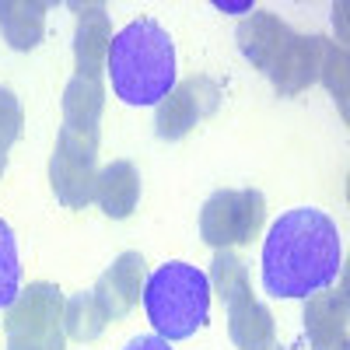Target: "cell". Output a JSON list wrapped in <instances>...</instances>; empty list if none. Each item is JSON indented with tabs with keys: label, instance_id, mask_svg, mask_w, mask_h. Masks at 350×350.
<instances>
[{
	"label": "cell",
	"instance_id": "obj_4",
	"mask_svg": "<svg viewBox=\"0 0 350 350\" xmlns=\"http://www.w3.org/2000/svg\"><path fill=\"white\" fill-rule=\"evenodd\" d=\"M140 298L161 340H189L211 319V277L189 262H165L148 273Z\"/></svg>",
	"mask_w": 350,
	"mask_h": 350
},
{
	"label": "cell",
	"instance_id": "obj_6",
	"mask_svg": "<svg viewBox=\"0 0 350 350\" xmlns=\"http://www.w3.org/2000/svg\"><path fill=\"white\" fill-rule=\"evenodd\" d=\"M4 312L8 350H64V295L56 284H28Z\"/></svg>",
	"mask_w": 350,
	"mask_h": 350
},
{
	"label": "cell",
	"instance_id": "obj_22",
	"mask_svg": "<svg viewBox=\"0 0 350 350\" xmlns=\"http://www.w3.org/2000/svg\"><path fill=\"white\" fill-rule=\"evenodd\" d=\"M273 350H284V347H273Z\"/></svg>",
	"mask_w": 350,
	"mask_h": 350
},
{
	"label": "cell",
	"instance_id": "obj_18",
	"mask_svg": "<svg viewBox=\"0 0 350 350\" xmlns=\"http://www.w3.org/2000/svg\"><path fill=\"white\" fill-rule=\"evenodd\" d=\"M21 126H25V112H21L18 95L0 84V158L14 148V140L21 137Z\"/></svg>",
	"mask_w": 350,
	"mask_h": 350
},
{
	"label": "cell",
	"instance_id": "obj_8",
	"mask_svg": "<svg viewBox=\"0 0 350 350\" xmlns=\"http://www.w3.org/2000/svg\"><path fill=\"white\" fill-rule=\"evenodd\" d=\"M267 200L259 189H217L200 211V239L211 249L245 245L259 235Z\"/></svg>",
	"mask_w": 350,
	"mask_h": 350
},
{
	"label": "cell",
	"instance_id": "obj_5",
	"mask_svg": "<svg viewBox=\"0 0 350 350\" xmlns=\"http://www.w3.org/2000/svg\"><path fill=\"white\" fill-rule=\"evenodd\" d=\"M207 277L217 291V298L228 308V336H231V343H235L239 350H273L277 326H273L270 308L259 298H252L245 259L235 256L231 249H217Z\"/></svg>",
	"mask_w": 350,
	"mask_h": 350
},
{
	"label": "cell",
	"instance_id": "obj_10",
	"mask_svg": "<svg viewBox=\"0 0 350 350\" xmlns=\"http://www.w3.org/2000/svg\"><path fill=\"white\" fill-rule=\"evenodd\" d=\"M144 280H148V267H144V256L140 252H123L112 259V267L95 280L92 295L98 298L102 312L109 323H120L133 312V305L144 295Z\"/></svg>",
	"mask_w": 350,
	"mask_h": 350
},
{
	"label": "cell",
	"instance_id": "obj_9",
	"mask_svg": "<svg viewBox=\"0 0 350 350\" xmlns=\"http://www.w3.org/2000/svg\"><path fill=\"white\" fill-rule=\"evenodd\" d=\"M217 105H221V88L211 77H189L183 84H175L158 102L154 130L161 140H183L200 120L214 116Z\"/></svg>",
	"mask_w": 350,
	"mask_h": 350
},
{
	"label": "cell",
	"instance_id": "obj_19",
	"mask_svg": "<svg viewBox=\"0 0 350 350\" xmlns=\"http://www.w3.org/2000/svg\"><path fill=\"white\" fill-rule=\"evenodd\" d=\"M319 81L329 84V92L340 98V105H343V112H347V49H343V46L326 42V56H323Z\"/></svg>",
	"mask_w": 350,
	"mask_h": 350
},
{
	"label": "cell",
	"instance_id": "obj_21",
	"mask_svg": "<svg viewBox=\"0 0 350 350\" xmlns=\"http://www.w3.org/2000/svg\"><path fill=\"white\" fill-rule=\"evenodd\" d=\"M4 165H8V158H0V175H4Z\"/></svg>",
	"mask_w": 350,
	"mask_h": 350
},
{
	"label": "cell",
	"instance_id": "obj_14",
	"mask_svg": "<svg viewBox=\"0 0 350 350\" xmlns=\"http://www.w3.org/2000/svg\"><path fill=\"white\" fill-rule=\"evenodd\" d=\"M46 11L42 0H0V36L18 53L36 49L46 36Z\"/></svg>",
	"mask_w": 350,
	"mask_h": 350
},
{
	"label": "cell",
	"instance_id": "obj_11",
	"mask_svg": "<svg viewBox=\"0 0 350 350\" xmlns=\"http://www.w3.org/2000/svg\"><path fill=\"white\" fill-rule=\"evenodd\" d=\"M77 11V32H74V60L81 77H98L105 70V56L112 42L109 11L105 4H70Z\"/></svg>",
	"mask_w": 350,
	"mask_h": 350
},
{
	"label": "cell",
	"instance_id": "obj_16",
	"mask_svg": "<svg viewBox=\"0 0 350 350\" xmlns=\"http://www.w3.org/2000/svg\"><path fill=\"white\" fill-rule=\"evenodd\" d=\"M105 326H109V319L92 291H77V295H70L64 301V333L70 340H81V343L98 340L105 333Z\"/></svg>",
	"mask_w": 350,
	"mask_h": 350
},
{
	"label": "cell",
	"instance_id": "obj_20",
	"mask_svg": "<svg viewBox=\"0 0 350 350\" xmlns=\"http://www.w3.org/2000/svg\"><path fill=\"white\" fill-rule=\"evenodd\" d=\"M126 350H172V343L161 336H133L126 343Z\"/></svg>",
	"mask_w": 350,
	"mask_h": 350
},
{
	"label": "cell",
	"instance_id": "obj_13",
	"mask_svg": "<svg viewBox=\"0 0 350 350\" xmlns=\"http://www.w3.org/2000/svg\"><path fill=\"white\" fill-rule=\"evenodd\" d=\"M140 200V172L133 168V161H109L98 179H95V203L102 207L105 217L112 221H123L133 214Z\"/></svg>",
	"mask_w": 350,
	"mask_h": 350
},
{
	"label": "cell",
	"instance_id": "obj_12",
	"mask_svg": "<svg viewBox=\"0 0 350 350\" xmlns=\"http://www.w3.org/2000/svg\"><path fill=\"white\" fill-rule=\"evenodd\" d=\"M305 333L312 350H347V291H319L305 298Z\"/></svg>",
	"mask_w": 350,
	"mask_h": 350
},
{
	"label": "cell",
	"instance_id": "obj_7",
	"mask_svg": "<svg viewBox=\"0 0 350 350\" xmlns=\"http://www.w3.org/2000/svg\"><path fill=\"white\" fill-rule=\"evenodd\" d=\"M98 179V133L60 126L49 158V186L56 200L70 211H84L95 200Z\"/></svg>",
	"mask_w": 350,
	"mask_h": 350
},
{
	"label": "cell",
	"instance_id": "obj_3",
	"mask_svg": "<svg viewBox=\"0 0 350 350\" xmlns=\"http://www.w3.org/2000/svg\"><path fill=\"white\" fill-rule=\"evenodd\" d=\"M112 92L126 105H158L175 88V42L154 18L116 32L105 56Z\"/></svg>",
	"mask_w": 350,
	"mask_h": 350
},
{
	"label": "cell",
	"instance_id": "obj_2",
	"mask_svg": "<svg viewBox=\"0 0 350 350\" xmlns=\"http://www.w3.org/2000/svg\"><path fill=\"white\" fill-rule=\"evenodd\" d=\"M235 39L242 56L270 77L277 95L295 98L305 88H312L323 70L326 56V36H298L295 28H287L277 14L270 11H252L239 28Z\"/></svg>",
	"mask_w": 350,
	"mask_h": 350
},
{
	"label": "cell",
	"instance_id": "obj_1",
	"mask_svg": "<svg viewBox=\"0 0 350 350\" xmlns=\"http://www.w3.org/2000/svg\"><path fill=\"white\" fill-rule=\"evenodd\" d=\"M343 273L336 221L315 207H298L273 221L262 242V287L273 298H312Z\"/></svg>",
	"mask_w": 350,
	"mask_h": 350
},
{
	"label": "cell",
	"instance_id": "obj_17",
	"mask_svg": "<svg viewBox=\"0 0 350 350\" xmlns=\"http://www.w3.org/2000/svg\"><path fill=\"white\" fill-rule=\"evenodd\" d=\"M21 295V259L11 224L0 217V308H8Z\"/></svg>",
	"mask_w": 350,
	"mask_h": 350
},
{
	"label": "cell",
	"instance_id": "obj_15",
	"mask_svg": "<svg viewBox=\"0 0 350 350\" xmlns=\"http://www.w3.org/2000/svg\"><path fill=\"white\" fill-rule=\"evenodd\" d=\"M102 109H105V88H102V81L74 74L70 84L64 88V126L84 130V133H98Z\"/></svg>",
	"mask_w": 350,
	"mask_h": 350
}]
</instances>
